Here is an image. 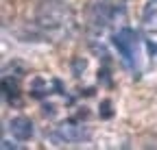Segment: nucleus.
Masks as SVG:
<instances>
[{"mask_svg":"<svg viewBox=\"0 0 157 150\" xmlns=\"http://www.w3.org/2000/svg\"><path fill=\"white\" fill-rule=\"evenodd\" d=\"M35 22L48 39L63 42L74 28V15L63 0H42L35 13Z\"/></svg>","mask_w":157,"mask_h":150,"instance_id":"nucleus-1","label":"nucleus"},{"mask_svg":"<svg viewBox=\"0 0 157 150\" xmlns=\"http://www.w3.org/2000/svg\"><path fill=\"white\" fill-rule=\"evenodd\" d=\"M113 46L118 50V54L122 57V61L133 70L137 68V61H140V39H137V33L122 26L120 31H116L113 35Z\"/></svg>","mask_w":157,"mask_h":150,"instance_id":"nucleus-2","label":"nucleus"},{"mask_svg":"<svg viewBox=\"0 0 157 150\" xmlns=\"http://www.w3.org/2000/svg\"><path fill=\"white\" fill-rule=\"evenodd\" d=\"M92 137V130L83 124H76V122H63L59 124L52 133H50V139L61 146V144H78V141H87Z\"/></svg>","mask_w":157,"mask_h":150,"instance_id":"nucleus-3","label":"nucleus"},{"mask_svg":"<svg viewBox=\"0 0 157 150\" xmlns=\"http://www.w3.org/2000/svg\"><path fill=\"white\" fill-rule=\"evenodd\" d=\"M9 130H11V135H13L17 141H26V139L33 137V124H31V120L24 118V115L13 118V120L9 122Z\"/></svg>","mask_w":157,"mask_h":150,"instance_id":"nucleus-4","label":"nucleus"},{"mask_svg":"<svg viewBox=\"0 0 157 150\" xmlns=\"http://www.w3.org/2000/svg\"><path fill=\"white\" fill-rule=\"evenodd\" d=\"M142 26L148 35H157V0H148L142 11Z\"/></svg>","mask_w":157,"mask_h":150,"instance_id":"nucleus-5","label":"nucleus"},{"mask_svg":"<svg viewBox=\"0 0 157 150\" xmlns=\"http://www.w3.org/2000/svg\"><path fill=\"white\" fill-rule=\"evenodd\" d=\"M2 148H5V150H9V148H17V144H15V141H9V139L5 137V139H2Z\"/></svg>","mask_w":157,"mask_h":150,"instance_id":"nucleus-6","label":"nucleus"}]
</instances>
